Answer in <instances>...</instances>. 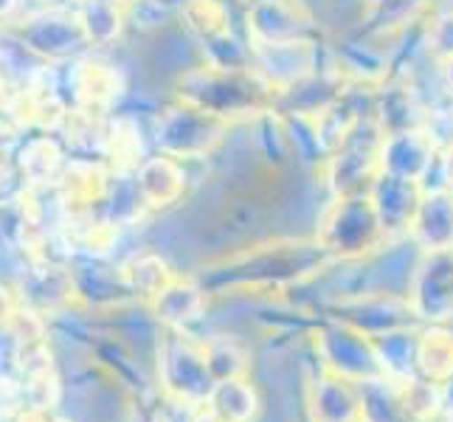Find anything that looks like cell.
<instances>
[{
    "instance_id": "obj_1",
    "label": "cell",
    "mask_w": 453,
    "mask_h": 422,
    "mask_svg": "<svg viewBox=\"0 0 453 422\" xmlns=\"http://www.w3.org/2000/svg\"><path fill=\"white\" fill-rule=\"evenodd\" d=\"M386 240L369 192L341 195L319 223L316 242L330 257H364Z\"/></svg>"
},
{
    "instance_id": "obj_2",
    "label": "cell",
    "mask_w": 453,
    "mask_h": 422,
    "mask_svg": "<svg viewBox=\"0 0 453 422\" xmlns=\"http://www.w3.org/2000/svg\"><path fill=\"white\" fill-rule=\"evenodd\" d=\"M158 372L166 395L175 397L180 405H192V409H203L217 386L206 361V349L186 335V330H172L161 341Z\"/></svg>"
},
{
    "instance_id": "obj_3",
    "label": "cell",
    "mask_w": 453,
    "mask_h": 422,
    "mask_svg": "<svg viewBox=\"0 0 453 422\" xmlns=\"http://www.w3.org/2000/svg\"><path fill=\"white\" fill-rule=\"evenodd\" d=\"M316 352H319L321 369L341 374V378H347L352 383L383 378L378 352H374V341L341 318L319 326Z\"/></svg>"
},
{
    "instance_id": "obj_4",
    "label": "cell",
    "mask_w": 453,
    "mask_h": 422,
    "mask_svg": "<svg viewBox=\"0 0 453 422\" xmlns=\"http://www.w3.org/2000/svg\"><path fill=\"white\" fill-rule=\"evenodd\" d=\"M326 259L333 257L319 242L316 245L299 242L296 248L271 245L259 254H251L248 262L242 259L231 262L228 271H223V276L231 285H271V281H288V279H299L302 273L319 271Z\"/></svg>"
},
{
    "instance_id": "obj_5",
    "label": "cell",
    "mask_w": 453,
    "mask_h": 422,
    "mask_svg": "<svg viewBox=\"0 0 453 422\" xmlns=\"http://www.w3.org/2000/svg\"><path fill=\"white\" fill-rule=\"evenodd\" d=\"M409 304L419 324L453 321V251L423 254L409 288Z\"/></svg>"
},
{
    "instance_id": "obj_6",
    "label": "cell",
    "mask_w": 453,
    "mask_h": 422,
    "mask_svg": "<svg viewBox=\"0 0 453 422\" xmlns=\"http://www.w3.org/2000/svg\"><path fill=\"white\" fill-rule=\"evenodd\" d=\"M307 403L312 422H361V388L326 369L312 378Z\"/></svg>"
},
{
    "instance_id": "obj_7",
    "label": "cell",
    "mask_w": 453,
    "mask_h": 422,
    "mask_svg": "<svg viewBox=\"0 0 453 422\" xmlns=\"http://www.w3.org/2000/svg\"><path fill=\"white\" fill-rule=\"evenodd\" d=\"M369 197L374 203V211L380 217L386 237H392V234L411 228L417 206H419V200H423V186L417 180H405V178H395L380 172V178L374 180V186L369 189Z\"/></svg>"
},
{
    "instance_id": "obj_8",
    "label": "cell",
    "mask_w": 453,
    "mask_h": 422,
    "mask_svg": "<svg viewBox=\"0 0 453 422\" xmlns=\"http://www.w3.org/2000/svg\"><path fill=\"white\" fill-rule=\"evenodd\" d=\"M409 234L423 254L453 251V192H423Z\"/></svg>"
},
{
    "instance_id": "obj_9",
    "label": "cell",
    "mask_w": 453,
    "mask_h": 422,
    "mask_svg": "<svg viewBox=\"0 0 453 422\" xmlns=\"http://www.w3.org/2000/svg\"><path fill=\"white\" fill-rule=\"evenodd\" d=\"M338 318L352 324L355 330L366 333L369 338L388 330H400V326H419L409 299L400 302L392 299V295H386V299H366V302L357 299L352 304H343Z\"/></svg>"
},
{
    "instance_id": "obj_10",
    "label": "cell",
    "mask_w": 453,
    "mask_h": 422,
    "mask_svg": "<svg viewBox=\"0 0 453 422\" xmlns=\"http://www.w3.org/2000/svg\"><path fill=\"white\" fill-rule=\"evenodd\" d=\"M152 307L158 321H164L169 330H186L206 310V290L192 279H172L152 295Z\"/></svg>"
},
{
    "instance_id": "obj_11",
    "label": "cell",
    "mask_w": 453,
    "mask_h": 422,
    "mask_svg": "<svg viewBox=\"0 0 453 422\" xmlns=\"http://www.w3.org/2000/svg\"><path fill=\"white\" fill-rule=\"evenodd\" d=\"M374 352L383 369V378L395 383H409L419 378L417 369V343H419V326H400L374 335Z\"/></svg>"
},
{
    "instance_id": "obj_12",
    "label": "cell",
    "mask_w": 453,
    "mask_h": 422,
    "mask_svg": "<svg viewBox=\"0 0 453 422\" xmlns=\"http://www.w3.org/2000/svg\"><path fill=\"white\" fill-rule=\"evenodd\" d=\"M417 369H419V378L440 383V386L453 378V326L448 324L419 326Z\"/></svg>"
},
{
    "instance_id": "obj_13",
    "label": "cell",
    "mask_w": 453,
    "mask_h": 422,
    "mask_svg": "<svg viewBox=\"0 0 453 422\" xmlns=\"http://www.w3.org/2000/svg\"><path fill=\"white\" fill-rule=\"evenodd\" d=\"M357 388H361V422H417L403 400L400 383L374 378L357 383Z\"/></svg>"
},
{
    "instance_id": "obj_14",
    "label": "cell",
    "mask_w": 453,
    "mask_h": 422,
    "mask_svg": "<svg viewBox=\"0 0 453 422\" xmlns=\"http://www.w3.org/2000/svg\"><path fill=\"white\" fill-rule=\"evenodd\" d=\"M206 405L226 422H254V417L259 414V392L248 378L220 380Z\"/></svg>"
},
{
    "instance_id": "obj_15",
    "label": "cell",
    "mask_w": 453,
    "mask_h": 422,
    "mask_svg": "<svg viewBox=\"0 0 453 422\" xmlns=\"http://www.w3.org/2000/svg\"><path fill=\"white\" fill-rule=\"evenodd\" d=\"M135 189H138V197L150 203V206H169V203H175L178 195L183 192V175L175 166V161L152 158L138 169Z\"/></svg>"
},
{
    "instance_id": "obj_16",
    "label": "cell",
    "mask_w": 453,
    "mask_h": 422,
    "mask_svg": "<svg viewBox=\"0 0 453 422\" xmlns=\"http://www.w3.org/2000/svg\"><path fill=\"white\" fill-rule=\"evenodd\" d=\"M203 349H206V361L217 383L231 380V378H248L251 357H248L240 341H234L228 335H217V338L203 341Z\"/></svg>"
},
{
    "instance_id": "obj_17",
    "label": "cell",
    "mask_w": 453,
    "mask_h": 422,
    "mask_svg": "<svg viewBox=\"0 0 453 422\" xmlns=\"http://www.w3.org/2000/svg\"><path fill=\"white\" fill-rule=\"evenodd\" d=\"M76 18L90 42H111L121 28V9L116 0H88Z\"/></svg>"
},
{
    "instance_id": "obj_18",
    "label": "cell",
    "mask_w": 453,
    "mask_h": 422,
    "mask_svg": "<svg viewBox=\"0 0 453 422\" xmlns=\"http://www.w3.org/2000/svg\"><path fill=\"white\" fill-rule=\"evenodd\" d=\"M400 388H403V400L409 405V411L417 422H431V419H436V414H445L440 383H431L426 378H414L409 383H400Z\"/></svg>"
},
{
    "instance_id": "obj_19",
    "label": "cell",
    "mask_w": 453,
    "mask_h": 422,
    "mask_svg": "<svg viewBox=\"0 0 453 422\" xmlns=\"http://www.w3.org/2000/svg\"><path fill=\"white\" fill-rule=\"evenodd\" d=\"M49 18V28H51V45H49V51L51 54H68V51H73L76 45H71V40H65V37H57V31H62L65 28L73 18H68V14H45ZM23 31H28V42H31V49H37V45H42L45 40H49V31H45V26H40V20L35 18V20H28V26L23 28Z\"/></svg>"
},
{
    "instance_id": "obj_20",
    "label": "cell",
    "mask_w": 453,
    "mask_h": 422,
    "mask_svg": "<svg viewBox=\"0 0 453 422\" xmlns=\"http://www.w3.org/2000/svg\"><path fill=\"white\" fill-rule=\"evenodd\" d=\"M172 281V273L166 271V265L155 257H144V259H135L133 262V271H130V285L135 290H142L147 295H155L164 285Z\"/></svg>"
},
{
    "instance_id": "obj_21",
    "label": "cell",
    "mask_w": 453,
    "mask_h": 422,
    "mask_svg": "<svg viewBox=\"0 0 453 422\" xmlns=\"http://www.w3.org/2000/svg\"><path fill=\"white\" fill-rule=\"evenodd\" d=\"M440 175H442V189L453 192V147H445L440 155Z\"/></svg>"
},
{
    "instance_id": "obj_22",
    "label": "cell",
    "mask_w": 453,
    "mask_h": 422,
    "mask_svg": "<svg viewBox=\"0 0 453 422\" xmlns=\"http://www.w3.org/2000/svg\"><path fill=\"white\" fill-rule=\"evenodd\" d=\"M192 422H226V419L220 414H214L209 405H203V409H197V414H195Z\"/></svg>"
},
{
    "instance_id": "obj_23",
    "label": "cell",
    "mask_w": 453,
    "mask_h": 422,
    "mask_svg": "<svg viewBox=\"0 0 453 422\" xmlns=\"http://www.w3.org/2000/svg\"><path fill=\"white\" fill-rule=\"evenodd\" d=\"M442 405H445V414H453V378L442 383Z\"/></svg>"
},
{
    "instance_id": "obj_24",
    "label": "cell",
    "mask_w": 453,
    "mask_h": 422,
    "mask_svg": "<svg viewBox=\"0 0 453 422\" xmlns=\"http://www.w3.org/2000/svg\"><path fill=\"white\" fill-rule=\"evenodd\" d=\"M445 76H448V85L453 88V54L445 59Z\"/></svg>"
},
{
    "instance_id": "obj_25",
    "label": "cell",
    "mask_w": 453,
    "mask_h": 422,
    "mask_svg": "<svg viewBox=\"0 0 453 422\" xmlns=\"http://www.w3.org/2000/svg\"><path fill=\"white\" fill-rule=\"evenodd\" d=\"M14 4H18V0H0V14H6Z\"/></svg>"
},
{
    "instance_id": "obj_26",
    "label": "cell",
    "mask_w": 453,
    "mask_h": 422,
    "mask_svg": "<svg viewBox=\"0 0 453 422\" xmlns=\"http://www.w3.org/2000/svg\"><path fill=\"white\" fill-rule=\"evenodd\" d=\"M448 419H450V422H453V414H448Z\"/></svg>"
}]
</instances>
